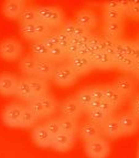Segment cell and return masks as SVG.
<instances>
[{
	"label": "cell",
	"mask_w": 139,
	"mask_h": 158,
	"mask_svg": "<svg viewBox=\"0 0 139 158\" xmlns=\"http://www.w3.org/2000/svg\"><path fill=\"white\" fill-rule=\"evenodd\" d=\"M110 153V145L105 137L100 136L85 142V154L88 158H107Z\"/></svg>",
	"instance_id": "6da1fadb"
},
{
	"label": "cell",
	"mask_w": 139,
	"mask_h": 158,
	"mask_svg": "<svg viewBox=\"0 0 139 158\" xmlns=\"http://www.w3.org/2000/svg\"><path fill=\"white\" fill-rule=\"evenodd\" d=\"M23 52L21 42L13 38H7L0 42V58L8 62L18 60Z\"/></svg>",
	"instance_id": "7a4b0ae2"
},
{
	"label": "cell",
	"mask_w": 139,
	"mask_h": 158,
	"mask_svg": "<svg viewBox=\"0 0 139 158\" xmlns=\"http://www.w3.org/2000/svg\"><path fill=\"white\" fill-rule=\"evenodd\" d=\"M38 13V21L44 22L47 26H50L51 28L53 27H59L64 18V13L62 9L58 8V7H39L37 8Z\"/></svg>",
	"instance_id": "3957f363"
},
{
	"label": "cell",
	"mask_w": 139,
	"mask_h": 158,
	"mask_svg": "<svg viewBox=\"0 0 139 158\" xmlns=\"http://www.w3.org/2000/svg\"><path fill=\"white\" fill-rule=\"evenodd\" d=\"M77 79H79V75L74 71V69L70 65V63L55 68L54 74L52 77L53 82L61 87L71 86L77 81Z\"/></svg>",
	"instance_id": "277c9868"
},
{
	"label": "cell",
	"mask_w": 139,
	"mask_h": 158,
	"mask_svg": "<svg viewBox=\"0 0 139 158\" xmlns=\"http://www.w3.org/2000/svg\"><path fill=\"white\" fill-rule=\"evenodd\" d=\"M23 108L24 106L19 103H11L6 106L1 113L3 124L8 127H12V128L20 126V119H21Z\"/></svg>",
	"instance_id": "5b68a950"
},
{
	"label": "cell",
	"mask_w": 139,
	"mask_h": 158,
	"mask_svg": "<svg viewBox=\"0 0 139 158\" xmlns=\"http://www.w3.org/2000/svg\"><path fill=\"white\" fill-rule=\"evenodd\" d=\"M18 82V77L10 72L0 73V95H2V96L16 95Z\"/></svg>",
	"instance_id": "8992f818"
},
{
	"label": "cell",
	"mask_w": 139,
	"mask_h": 158,
	"mask_svg": "<svg viewBox=\"0 0 139 158\" xmlns=\"http://www.w3.org/2000/svg\"><path fill=\"white\" fill-rule=\"evenodd\" d=\"M62 117H67V118H73L77 119L81 116L82 113V107L79 104V102L76 101L75 96H71L67 98L61 103L60 107Z\"/></svg>",
	"instance_id": "52a82bcc"
},
{
	"label": "cell",
	"mask_w": 139,
	"mask_h": 158,
	"mask_svg": "<svg viewBox=\"0 0 139 158\" xmlns=\"http://www.w3.org/2000/svg\"><path fill=\"white\" fill-rule=\"evenodd\" d=\"M27 2L23 0H7L2 5V13L6 18L14 20L19 19L22 11L27 8Z\"/></svg>",
	"instance_id": "ba28073f"
},
{
	"label": "cell",
	"mask_w": 139,
	"mask_h": 158,
	"mask_svg": "<svg viewBox=\"0 0 139 158\" xmlns=\"http://www.w3.org/2000/svg\"><path fill=\"white\" fill-rule=\"evenodd\" d=\"M31 137L33 143L41 148H47L52 146L53 136L47 132L44 125H38L32 129Z\"/></svg>",
	"instance_id": "9c48e42d"
},
{
	"label": "cell",
	"mask_w": 139,
	"mask_h": 158,
	"mask_svg": "<svg viewBox=\"0 0 139 158\" xmlns=\"http://www.w3.org/2000/svg\"><path fill=\"white\" fill-rule=\"evenodd\" d=\"M119 125H121L123 135H134L139 129V121L133 114L124 113L117 117Z\"/></svg>",
	"instance_id": "30bf717a"
},
{
	"label": "cell",
	"mask_w": 139,
	"mask_h": 158,
	"mask_svg": "<svg viewBox=\"0 0 139 158\" xmlns=\"http://www.w3.org/2000/svg\"><path fill=\"white\" fill-rule=\"evenodd\" d=\"M100 129H102V135H104L107 138H119V137L124 136L123 132H121V125L118 122L117 117L110 116L106 119L102 125H100Z\"/></svg>",
	"instance_id": "8fae6325"
},
{
	"label": "cell",
	"mask_w": 139,
	"mask_h": 158,
	"mask_svg": "<svg viewBox=\"0 0 139 158\" xmlns=\"http://www.w3.org/2000/svg\"><path fill=\"white\" fill-rule=\"evenodd\" d=\"M75 23L79 24L83 29L89 30L94 29L97 24V17L92 10L89 9H82L75 16Z\"/></svg>",
	"instance_id": "7c38bea8"
},
{
	"label": "cell",
	"mask_w": 139,
	"mask_h": 158,
	"mask_svg": "<svg viewBox=\"0 0 139 158\" xmlns=\"http://www.w3.org/2000/svg\"><path fill=\"white\" fill-rule=\"evenodd\" d=\"M73 144H74V135L61 132L53 137L52 146L51 147L54 150H56V152L64 153V152H67V150L71 149Z\"/></svg>",
	"instance_id": "4fadbf2b"
},
{
	"label": "cell",
	"mask_w": 139,
	"mask_h": 158,
	"mask_svg": "<svg viewBox=\"0 0 139 158\" xmlns=\"http://www.w3.org/2000/svg\"><path fill=\"white\" fill-rule=\"evenodd\" d=\"M70 65L74 69V71L77 73V75H84L86 73H89L94 70V64L91 61L88 56H77L75 58L70 60Z\"/></svg>",
	"instance_id": "5bb4252c"
},
{
	"label": "cell",
	"mask_w": 139,
	"mask_h": 158,
	"mask_svg": "<svg viewBox=\"0 0 139 158\" xmlns=\"http://www.w3.org/2000/svg\"><path fill=\"white\" fill-rule=\"evenodd\" d=\"M91 61L94 64L95 69H100V70H110L112 68L115 66L114 64V59L113 56H108L106 52H94L93 54L88 56Z\"/></svg>",
	"instance_id": "9a60e30c"
},
{
	"label": "cell",
	"mask_w": 139,
	"mask_h": 158,
	"mask_svg": "<svg viewBox=\"0 0 139 158\" xmlns=\"http://www.w3.org/2000/svg\"><path fill=\"white\" fill-rule=\"evenodd\" d=\"M113 86L123 95L124 98H126V96H130L134 93L136 85H135V82L131 77L123 75V77H119L114 82Z\"/></svg>",
	"instance_id": "2e32d148"
},
{
	"label": "cell",
	"mask_w": 139,
	"mask_h": 158,
	"mask_svg": "<svg viewBox=\"0 0 139 158\" xmlns=\"http://www.w3.org/2000/svg\"><path fill=\"white\" fill-rule=\"evenodd\" d=\"M55 68L52 61L50 60H38L37 61V69H35V77L39 79H42L44 81L49 79H52L54 74Z\"/></svg>",
	"instance_id": "e0dca14e"
},
{
	"label": "cell",
	"mask_w": 139,
	"mask_h": 158,
	"mask_svg": "<svg viewBox=\"0 0 139 158\" xmlns=\"http://www.w3.org/2000/svg\"><path fill=\"white\" fill-rule=\"evenodd\" d=\"M79 133L81 138L83 140H85V142L102 136L100 126L93 123V122H86V123H84V124L82 125L81 128L79 129Z\"/></svg>",
	"instance_id": "ac0fdd59"
},
{
	"label": "cell",
	"mask_w": 139,
	"mask_h": 158,
	"mask_svg": "<svg viewBox=\"0 0 139 158\" xmlns=\"http://www.w3.org/2000/svg\"><path fill=\"white\" fill-rule=\"evenodd\" d=\"M16 96L18 98L22 101H26V102H30L34 98V94L32 92L31 84H30L29 77H22V79H19L18 85H17V90H16Z\"/></svg>",
	"instance_id": "d6986e66"
},
{
	"label": "cell",
	"mask_w": 139,
	"mask_h": 158,
	"mask_svg": "<svg viewBox=\"0 0 139 158\" xmlns=\"http://www.w3.org/2000/svg\"><path fill=\"white\" fill-rule=\"evenodd\" d=\"M37 59L33 56H26L20 60L19 69L21 73L27 77H35V69H37Z\"/></svg>",
	"instance_id": "ffe728a7"
},
{
	"label": "cell",
	"mask_w": 139,
	"mask_h": 158,
	"mask_svg": "<svg viewBox=\"0 0 139 158\" xmlns=\"http://www.w3.org/2000/svg\"><path fill=\"white\" fill-rule=\"evenodd\" d=\"M103 90H104V100L112 103L116 108L124 103V96L113 86V84L103 85Z\"/></svg>",
	"instance_id": "44dd1931"
},
{
	"label": "cell",
	"mask_w": 139,
	"mask_h": 158,
	"mask_svg": "<svg viewBox=\"0 0 139 158\" xmlns=\"http://www.w3.org/2000/svg\"><path fill=\"white\" fill-rule=\"evenodd\" d=\"M30 84H31L32 92L34 94V98H42L44 95L49 94V85H47V81L42 79H39L37 77H29Z\"/></svg>",
	"instance_id": "7402d4cb"
},
{
	"label": "cell",
	"mask_w": 139,
	"mask_h": 158,
	"mask_svg": "<svg viewBox=\"0 0 139 158\" xmlns=\"http://www.w3.org/2000/svg\"><path fill=\"white\" fill-rule=\"evenodd\" d=\"M61 31L64 32V33L67 35L70 39L71 38H79L84 35V34L89 33V31L83 29L79 26L77 23H75V21H67L62 26L61 28Z\"/></svg>",
	"instance_id": "603a6c76"
},
{
	"label": "cell",
	"mask_w": 139,
	"mask_h": 158,
	"mask_svg": "<svg viewBox=\"0 0 139 158\" xmlns=\"http://www.w3.org/2000/svg\"><path fill=\"white\" fill-rule=\"evenodd\" d=\"M123 31H124L123 21L106 22L104 24V35L113 40H116V41L118 40V37L123 33Z\"/></svg>",
	"instance_id": "cb8c5ba5"
},
{
	"label": "cell",
	"mask_w": 139,
	"mask_h": 158,
	"mask_svg": "<svg viewBox=\"0 0 139 158\" xmlns=\"http://www.w3.org/2000/svg\"><path fill=\"white\" fill-rule=\"evenodd\" d=\"M75 98H76V101L79 102L80 105H81L82 110L86 112L87 108H88V106H89V104H91L92 101H93L91 89H89V87L81 89V90L75 94Z\"/></svg>",
	"instance_id": "d4e9b609"
},
{
	"label": "cell",
	"mask_w": 139,
	"mask_h": 158,
	"mask_svg": "<svg viewBox=\"0 0 139 158\" xmlns=\"http://www.w3.org/2000/svg\"><path fill=\"white\" fill-rule=\"evenodd\" d=\"M59 123H60L61 132L62 133L75 135L76 133L79 132V124H77L76 119L61 117V118H59Z\"/></svg>",
	"instance_id": "484cf974"
},
{
	"label": "cell",
	"mask_w": 139,
	"mask_h": 158,
	"mask_svg": "<svg viewBox=\"0 0 139 158\" xmlns=\"http://www.w3.org/2000/svg\"><path fill=\"white\" fill-rule=\"evenodd\" d=\"M49 49L42 43V41H34L31 44L32 56L37 60H49Z\"/></svg>",
	"instance_id": "4316f807"
},
{
	"label": "cell",
	"mask_w": 139,
	"mask_h": 158,
	"mask_svg": "<svg viewBox=\"0 0 139 158\" xmlns=\"http://www.w3.org/2000/svg\"><path fill=\"white\" fill-rule=\"evenodd\" d=\"M38 118L37 116L32 113V111L30 110L28 106H24L23 112H22L21 119H20V126L21 128H31L35 125Z\"/></svg>",
	"instance_id": "83f0119b"
},
{
	"label": "cell",
	"mask_w": 139,
	"mask_h": 158,
	"mask_svg": "<svg viewBox=\"0 0 139 158\" xmlns=\"http://www.w3.org/2000/svg\"><path fill=\"white\" fill-rule=\"evenodd\" d=\"M20 33L26 40L30 41H38V32H37V22L34 23H27L20 26Z\"/></svg>",
	"instance_id": "f1b7e54d"
},
{
	"label": "cell",
	"mask_w": 139,
	"mask_h": 158,
	"mask_svg": "<svg viewBox=\"0 0 139 158\" xmlns=\"http://www.w3.org/2000/svg\"><path fill=\"white\" fill-rule=\"evenodd\" d=\"M41 102L43 104V108H44L45 116H51L52 114L55 113L56 107H58V102L54 98V96L51 94H47L42 98H40Z\"/></svg>",
	"instance_id": "f546056e"
},
{
	"label": "cell",
	"mask_w": 139,
	"mask_h": 158,
	"mask_svg": "<svg viewBox=\"0 0 139 158\" xmlns=\"http://www.w3.org/2000/svg\"><path fill=\"white\" fill-rule=\"evenodd\" d=\"M21 24H27V23H34L38 21V13H37V8L33 7H28L22 11L21 16L19 18Z\"/></svg>",
	"instance_id": "4dcf8cb0"
},
{
	"label": "cell",
	"mask_w": 139,
	"mask_h": 158,
	"mask_svg": "<svg viewBox=\"0 0 139 158\" xmlns=\"http://www.w3.org/2000/svg\"><path fill=\"white\" fill-rule=\"evenodd\" d=\"M27 106L31 110L32 113H33L34 115L37 116L38 119L45 117V112H44V108H43V104L40 98H33L32 101H30L29 104H28Z\"/></svg>",
	"instance_id": "1f68e13d"
},
{
	"label": "cell",
	"mask_w": 139,
	"mask_h": 158,
	"mask_svg": "<svg viewBox=\"0 0 139 158\" xmlns=\"http://www.w3.org/2000/svg\"><path fill=\"white\" fill-rule=\"evenodd\" d=\"M87 116H88L89 122H93L97 125H102L108 117H110L112 115H108V114L104 113L102 110H94V111H88L86 112Z\"/></svg>",
	"instance_id": "d6a6232c"
},
{
	"label": "cell",
	"mask_w": 139,
	"mask_h": 158,
	"mask_svg": "<svg viewBox=\"0 0 139 158\" xmlns=\"http://www.w3.org/2000/svg\"><path fill=\"white\" fill-rule=\"evenodd\" d=\"M125 18V15L121 11L115 10H104L103 11V19L104 22H118L123 21Z\"/></svg>",
	"instance_id": "836d02e7"
},
{
	"label": "cell",
	"mask_w": 139,
	"mask_h": 158,
	"mask_svg": "<svg viewBox=\"0 0 139 158\" xmlns=\"http://www.w3.org/2000/svg\"><path fill=\"white\" fill-rule=\"evenodd\" d=\"M64 59H66V56L63 49H61L60 47H55L50 49V51H49V60L50 61H52V62H61Z\"/></svg>",
	"instance_id": "e575fe53"
},
{
	"label": "cell",
	"mask_w": 139,
	"mask_h": 158,
	"mask_svg": "<svg viewBox=\"0 0 139 158\" xmlns=\"http://www.w3.org/2000/svg\"><path fill=\"white\" fill-rule=\"evenodd\" d=\"M44 127L47 129V132L50 133L53 137L55 135H58L59 133H61V127H60V123H59V119H50V121L45 122L44 124Z\"/></svg>",
	"instance_id": "d590c367"
},
{
	"label": "cell",
	"mask_w": 139,
	"mask_h": 158,
	"mask_svg": "<svg viewBox=\"0 0 139 158\" xmlns=\"http://www.w3.org/2000/svg\"><path fill=\"white\" fill-rule=\"evenodd\" d=\"M41 41H42V43L49 49V50L59 45V39L55 33H50L49 35H47L44 39L41 40Z\"/></svg>",
	"instance_id": "8d00e7d4"
},
{
	"label": "cell",
	"mask_w": 139,
	"mask_h": 158,
	"mask_svg": "<svg viewBox=\"0 0 139 158\" xmlns=\"http://www.w3.org/2000/svg\"><path fill=\"white\" fill-rule=\"evenodd\" d=\"M134 64H135V60H133L130 56H126L123 60V62L118 65V69H121V71H125V72H131Z\"/></svg>",
	"instance_id": "74e56055"
},
{
	"label": "cell",
	"mask_w": 139,
	"mask_h": 158,
	"mask_svg": "<svg viewBox=\"0 0 139 158\" xmlns=\"http://www.w3.org/2000/svg\"><path fill=\"white\" fill-rule=\"evenodd\" d=\"M89 89H91L93 100H97V101L104 100V90H103L102 85H96V86H92L89 87Z\"/></svg>",
	"instance_id": "f35d334b"
},
{
	"label": "cell",
	"mask_w": 139,
	"mask_h": 158,
	"mask_svg": "<svg viewBox=\"0 0 139 158\" xmlns=\"http://www.w3.org/2000/svg\"><path fill=\"white\" fill-rule=\"evenodd\" d=\"M116 43V40L110 39V38L104 37L100 38V51H106L109 48H113Z\"/></svg>",
	"instance_id": "ab89813d"
},
{
	"label": "cell",
	"mask_w": 139,
	"mask_h": 158,
	"mask_svg": "<svg viewBox=\"0 0 139 158\" xmlns=\"http://www.w3.org/2000/svg\"><path fill=\"white\" fill-rule=\"evenodd\" d=\"M55 34H56V37H58V39H59V45L58 47H60L61 49H63L64 50V49L70 44V38H68L64 32L61 31V30L58 32H55Z\"/></svg>",
	"instance_id": "60d3db41"
},
{
	"label": "cell",
	"mask_w": 139,
	"mask_h": 158,
	"mask_svg": "<svg viewBox=\"0 0 139 158\" xmlns=\"http://www.w3.org/2000/svg\"><path fill=\"white\" fill-rule=\"evenodd\" d=\"M79 49H80L79 47H76V45H74V44H68L67 47L64 49L66 59L71 60V59L79 56Z\"/></svg>",
	"instance_id": "b9f144b4"
},
{
	"label": "cell",
	"mask_w": 139,
	"mask_h": 158,
	"mask_svg": "<svg viewBox=\"0 0 139 158\" xmlns=\"http://www.w3.org/2000/svg\"><path fill=\"white\" fill-rule=\"evenodd\" d=\"M100 110H102L104 113L108 114V115H112V114L114 113V111L116 110V107L112 104V103L108 102V101L103 100L102 102H100Z\"/></svg>",
	"instance_id": "7bdbcfd3"
},
{
	"label": "cell",
	"mask_w": 139,
	"mask_h": 158,
	"mask_svg": "<svg viewBox=\"0 0 139 158\" xmlns=\"http://www.w3.org/2000/svg\"><path fill=\"white\" fill-rule=\"evenodd\" d=\"M100 102H102V101L93 100L92 103L89 104V106H88V108H87L86 112H88V111H94V110H100Z\"/></svg>",
	"instance_id": "ee69618b"
},
{
	"label": "cell",
	"mask_w": 139,
	"mask_h": 158,
	"mask_svg": "<svg viewBox=\"0 0 139 158\" xmlns=\"http://www.w3.org/2000/svg\"><path fill=\"white\" fill-rule=\"evenodd\" d=\"M130 106L131 107H137V106H139V94L134 95V98H131Z\"/></svg>",
	"instance_id": "f6af8a7d"
},
{
	"label": "cell",
	"mask_w": 139,
	"mask_h": 158,
	"mask_svg": "<svg viewBox=\"0 0 139 158\" xmlns=\"http://www.w3.org/2000/svg\"><path fill=\"white\" fill-rule=\"evenodd\" d=\"M130 73L135 74V75H137V77H139V60L135 61V64H134V66H133V70H131Z\"/></svg>",
	"instance_id": "bcb514c9"
},
{
	"label": "cell",
	"mask_w": 139,
	"mask_h": 158,
	"mask_svg": "<svg viewBox=\"0 0 139 158\" xmlns=\"http://www.w3.org/2000/svg\"><path fill=\"white\" fill-rule=\"evenodd\" d=\"M130 113L139 121V106H137V107H131Z\"/></svg>",
	"instance_id": "7dc6e473"
},
{
	"label": "cell",
	"mask_w": 139,
	"mask_h": 158,
	"mask_svg": "<svg viewBox=\"0 0 139 158\" xmlns=\"http://www.w3.org/2000/svg\"><path fill=\"white\" fill-rule=\"evenodd\" d=\"M137 158H139V150H138V154H137Z\"/></svg>",
	"instance_id": "c3c4849f"
},
{
	"label": "cell",
	"mask_w": 139,
	"mask_h": 158,
	"mask_svg": "<svg viewBox=\"0 0 139 158\" xmlns=\"http://www.w3.org/2000/svg\"><path fill=\"white\" fill-rule=\"evenodd\" d=\"M138 41H139V40H138Z\"/></svg>",
	"instance_id": "681fc988"
},
{
	"label": "cell",
	"mask_w": 139,
	"mask_h": 158,
	"mask_svg": "<svg viewBox=\"0 0 139 158\" xmlns=\"http://www.w3.org/2000/svg\"><path fill=\"white\" fill-rule=\"evenodd\" d=\"M138 79H139V77H138Z\"/></svg>",
	"instance_id": "f907efd6"
}]
</instances>
